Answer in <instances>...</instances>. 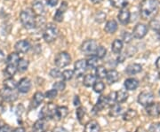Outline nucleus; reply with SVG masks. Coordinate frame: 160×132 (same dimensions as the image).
<instances>
[{"mask_svg": "<svg viewBox=\"0 0 160 132\" xmlns=\"http://www.w3.org/2000/svg\"><path fill=\"white\" fill-rule=\"evenodd\" d=\"M69 114V109L67 106H58L56 109V115L55 117H57L59 120L64 119Z\"/></svg>", "mask_w": 160, "mask_h": 132, "instance_id": "nucleus-31", "label": "nucleus"}, {"mask_svg": "<svg viewBox=\"0 0 160 132\" xmlns=\"http://www.w3.org/2000/svg\"><path fill=\"white\" fill-rule=\"evenodd\" d=\"M148 33V27L143 23H138L132 30V36L136 39H142Z\"/></svg>", "mask_w": 160, "mask_h": 132, "instance_id": "nucleus-8", "label": "nucleus"}, {"mask_svg": "<svg viewBox=\"0 0 160 132\" xmlns=\"http://www.w3.org/2000/svg\"><path fill=\"white\" fill-rule=\"evenodd\" d=\"M130 18H131V12L126 8L121 9L119 12H118V19L119 22L122 25L128 24L129 21H130Z\"/></svg>", "mask_w": 160, "mask_h": 132, "instance_id": "nucleus-14", "label": "nucleus"}, {"mask_svg": "<svg viewBox=\"0 0 160 132\" xmlns=\"http://www.w3.org/2000/svg\"><path fill=\"white\" fill-rule=\"evenodd\" d=\"M71 62V57L68 52H59L54 59L55 66L59 68H63L67 66H69Z\"/></svg>", "mask_w": 160, "mask_h": 132, "instance_id": "nucleus-6", "label": "nucleus"}, {"mask_svg": "<svg viewBox=\"0 0 160 132\" xmlns=\"http://www.w3.org/2000/svg\"><path fill=\"white\" fill-rule=\"evenodd\" d=\"M92 89L96 93H102L105 90V84L102 81H96L92 85Z\"/></svg>", "mask_w": 160, "mask_h": 132, "instance_id": "nucleus-38", "label": "nucleus"}, {"mask_svg": "<svg viewBox=\"0 0 160 132\" xmlns=\"http://www.w3.org/2000/svg\"><path fill=\"white\" fill-rule=\"evenodd\" d=\"M108 106H109V104H108L107 97H106V96H101L100 98H98L97 103H96V105L93 106L92 111H93V113L97 114V113L101 112V111L104 109V108H106Z\"/></svg>", "mask_w": 160, "mask_h": 132, "instance_id": "nucleus-15", "label": "nucleus"}, {"mask_svg": "<svg viewBox=\"0 0 160 132\" xmlns=\"http://www.w3.org/2000/svg\"><path fill=\"white\" fill-rule=\"evenodd\" d=\"M156 67L158 69H160V57L158 58V59L156 61Z\"/></svg>", "mask_w": 160, "mask_h": 132, "instance_id": "nucleus-55", "label": "nucleus"}, {"mask_svg": "<svg viewBox=\"0 0 160 132\" xmlns=\"http://www.w3.org/2000/svg\"><path fill=\"white\" fill-rule=\"evenodd\" d=\"M106 79L109 83H115L118 81L119 80V74L117 70L111 69L109 71H107V75H106Z\"/></svg>", "mask_w": 160, "mask_h": 132, "instance_id": "nucleus-22", "label": "nucleus"}, {"mask_svg": "<svg viewBox=\"0 0 160 132\" xmlns=\"http://www.w3.org/2000/svg\"><path fill=\"white\" fill-rule=\"evenodd\" d=\"M45 132H50V131H47V130H46V131H45Z\"/></svg>", "mask_w": 160, "mask_h": 132, "instance_id": "nucleus-62", "label": "nucleus"}, {"mask_svg": "<svg viewBox=\"0 0 160 132\" xmlns=\"http://www.w3.org/2000/svg\"><path fill=\"white\" fill-rule=\"evenodd\" d=\"M154 94L151 92H142L139 94L137 98L138 103L142 106H148L154 101Z\"/></svg>", "mask_w": 160, "mask_h": 132, "instance_id": "nucleus-7", "label": "nucleus"}, {"mask_svg": "<svg viewBox=\"0 0 160 132\" xmlns=\"http://www.w3.org/2000/svg\"><path fill=\"white\" fill-rule=\"evenodd\" d=\"M58 95V92L56 90H54V89H52L50 91H48V92H46V94H45V98H49V99H52V98H55L57 97Z\"/></svg>", "mask_w": 160, "mask_h": 132, "instance_id": "nucleus-43", "label": "nucleus"}, {"mask_svg": "<svg viewBox=\"0 0 160 132\" xmlns=\"http://www.w3.org/2000/svg\"><path fill=\"white\" fill-rule=\"evenodd\" d=\"M44 98H45V95L42 92H36L33 96V98H32V102H31L32 108H37L40 104L44 101Z\"/></svg>", "mask_w": 160, "mask_h": 132, "instance_id": "nucleus-23", "label": "nucleus"}, {"mask_svg": "<svg viewBox=\"0 0 160 132\" xmlns=\"http://www.w3.org/2000/svg\"><path fill=\"white\" fill-rule=\"evenodd\" d=\"M137 116V112L134 109H128L123 115V120L125 121H131Z\"/></svg>", "mask_w": 160, "mask_h": 132, "instance_id": "nucleus-29", "label": "nucleus"}, {"mask_svg": "<svg viewBox=\"0 0 160 132\" xmlns=\"http://www.w3.org/2000/svg\"><path fill=\"white\" fill-rule=\"evenodd\" d=\"M17 89L21 93H27L31 89V82L29 78L24 77L17 83Z\"/></svg>", "mask_w": 160, "mask_h": 132, "instance_id": "nucleus-12", "label": "nucleus"}, {"mask_svg": "<svg viewBox=\"0 0 160 132\" xmlns=\"http://www.w3.org/2000/svg\"><path fill=\"white\" fill-rule=\"evenodd\" d=\"M96 82V77L95 75H92V74H89V75H86L84 78V81H83V83L86 87H92L94 82Z\"/></svg>", "mask_w": 160, "mask_h": 132, "instance_id": "nucleus-33", "label": "nucleus"}, {"mask_svg": "<svg viewBox=\"0 0 160 132\" xmlns=\"http://www.w3.org/2000/svg\"><path fill=\"white\" fill-rule=\"evenodd\" d=\"M128 93L126 91L124 90H120L118 92H116V102H118V104L124 103L126 102L128 98Z\"/></svg>", "mask_w": 160, "mask_h": 132, "instance_id": "nucleus-25", "label": "nucleus"}, {"mask_svg": "<svg viewBox=\"0 0 160 132\" xmlns=\"http://www.w3.org/2000/svg\"><path fill=\"white\" fill-rule=\"evenodd\" d=\"M20 59L21 58H20L17 52H12L6 58V65H14V66H16Z\"/></svg>", "mask_w": 160, "mask_h": 132, "instance_id": "nucleus-26", "label": "nucleus"}, {"mask_svg": "<svg viewBox=\"0 0 160 132\" xmlns=\"http://www.w3.org/2000/svg\"><path fill=\"white\" fill-rule=\"evenodd\" d=\"M29 61L27 59H20L19 61H18L17 65H16L17 70L19 72H24V71H26L28 69V68H29Z\"/></svg>", "mask_w": 160, "mask_h": 132, "instance_id": "nucleus-34", "label": "nucleus"}, {"mask_svg": "<svg viewBox=\"0 0 160 132\" xmlns=\"http://www.w3.org/2000/svg\"><path fill=\"white\" fill-rule=\"evenodd\" d=\"M105 32H107L108 34H114L115 32L118 30V23L114 20H111L107 21L104 27Z\"/></svg>", "mask_w": 160, "mask_h": 132, "instance_id": "nucleus-24", "label": "nucleus"}, {"mask_svg": "<svg viewBox=\"0 0 160 132\" xmlns=\"http://www.w3.org/2000/svg\"><path fill=\"white\" fill-rule=\"evenodd\" d=\"M85 132H101V127L96 121H89L85 126Z\"/></svg>", "mask_w": 160, "mask_h": 132, "instance_id": "nucleus-21", "label": "nucleus"}, {"mask_svg": "<svg viewBox=\"0 0 160 132\" xmlns=\"http://www.w3.org/2000/svg\"><path fill=\"white\" fill-rule=\"evenodd\" d=\"M73 104H74V106H79L81 102H80V98L78 96H75L74 99H73Z\"/></svg>", "mask_w": 160, "mask_h": 132, "instance_id": "nucleus-51", "label": "nucleus"}, {"mask_svg": "<svg viewBox=\"0 0 160 132\" xmlns=\"http://www.w3.org/2000/svg\"><path fill=\"white\" fill-rule=\"evenodd\" d=\"M76 115H77V118L78 120L79 121L80 123H83V119L86 115V109L84 107H78L77 109V112H76Z\"/></svg>", "mask_w": 160, "mask_h": 132, "instance_id": "nucleus-40", "label": "nucleus"}, {"mask_svg": "<svg viewBox=\"0 0 160 132\" xmlns=\"http://www.w3.org/2000/svg\"><path fill=\"white\" fill-rule=\"evenodd\" d=\"M4 86L6 89L14 91L17 88V82L12 78H6V80L4 81Z\"/></svg>", "mask_w": 160, "mask_h": 132, "instance_id": "nucleus-32", "label": "nucleus"}, {"mask_svg": "<svg viewBox=\"0 0 160 132\" xmlns=\"http://www.w3.org/2000/svg\"><path fill=\"white\" fill-rule=\"evenodd\" d=\"M158 77H159V79H160V72H159V74H158Z\"/></svg>", "mask_w": 160, "mask_h": 132, "instance_id": "nucleus-60", "label": "nucleus"}, {"mask_svg": "<svg viewBox=\"0 0 160 132\" xmlns=\"http://www.w3.org/2000/svg\"><path fill=\"white\" fill-rule=\"evenodd\" d=\"M17 67L14 65H7L6 69L4 70V75L6 78H12V76L17 72Z\"/></svg>", "mask_w": 160, "mask_h": 132, "instance_id": "nucleus-27", "label": "nucleus"}, {"mask_svg": "<svg viewBox=\"0 0 160 132\" xmlns=\"http://www.w3.org/2000/svg\"><path fill=\"white\" fill-rule=\"evenodd\" d=\"M109 1L114 7L119 8V9L125 8L128 4V0H109Z\"/></svg>", "mask_w": 160, "mask_h": 132, "instance_id": "nucleus-36", "label": "nucleus"}, {"mask_svg": "<svg viewBox=\"0 0 160 132\" xmlns=\"http://www.w3.org/2000/svg\"><path fill=\"white\" fill-rule=\"evenodd\" d=\"M124 85L126 91H135L139 87V81L135 78H128L125 81Z\"/></svg>", "mask_w": 160, "mask_h": 132, "instance_id": "nucleus-20", "label": "nucleus"}, {"mask_svg": "<svg viewBox=\"0 0 160 132\" xmlns=\"http://www.w3.org/2000/svg\"><path fill=\"white\" fill-rule=\"evenodd\" d=\"M158 12V0H142L140 4V13L144 20H151Z\"/></svg>", "mask_w": 160, "mask_h": 132, "instance_id": "nucleus-1", "label": "nucleus"}, {"mask_svg": "<svg viewBox=\"0 0 160 132\" xmlns=\"http://www.w3.org/2000/svg\"><path fill=\"white\" fill-rule=\"evenodd\" d=\"M107 75V70L103 66H98L95 68V77L99 79H103L106 78Z\"/></svg>", "mask_w": 160, "mask_h": 132, "instance_id": "nucleus-35", "label": "nucleus"}, {"mask_svg": "<svg viewBox=\"0 0 160 132\" xmlns=\"http://www.w3.org/2000/svg\"><path fill=\"white\" fill-rule=\"evenodd\" d=\"M59 0H47V4L52 7H54L58 5Z\"/></svg>", "mask_w": 160, "mask_h": 132, "instance_id": "nucleus-50", "label": "nucleus"}, {"mask_svg": "<svg viewBox=\"0 0 160 132\" xmlns=\"http://www.w3.org/2000/svg\"><path fill=\"white\" fill-rule=\"evenodd\" d=\"M65 87H66V84H65V82H62V81L56 82L53 84V89L56 90L57 92H62V91L65 90Z\"/></svg>", "mask_w": 160, "mask_h": 132, "instance_id": "nucleus-42", "label": "nucleus"}, {"mask_svg": "<svg viewBox=\"0 0 160 132\" xmlns=\"http://www.w3.org/2000/svg\"><path fill=\"white\" fill-rule=\"evenodd\" d=\"M159 95H160V91H159Z\"/></svg>", "mask_w": 160, "mask_h": 132, "instance_id": "nucleus-63", "label": "nucleus"}, {"mask_svg": "<svg viewBox=\"0 0 160 132\" xmlns=\"http://www.w3.org/2000/svg\"><path fill=\"white\" fill-rule=\"evenodd\" d=\"M98 46L95 40H86L81 45V52L86 56H93L96 53Z\"/></svg>", "mask_w": 160, "mask_h": 132, "instance_id": "nucleus-5", "label": "nucleus"}, {"mask_svg": "<svg viewBox=\"0 0 160 132\" xmlns=\"http://www.w3.org/2000/svg\"><path fill=\"white\" fill-rule=\"evenodd\" d=\"M2 103H3V100H2V98H0V106H2Z\"/></svg>", "mask_w": 160, "mask_h": 132, "instance_id": "nucleus-59", "label": "nucleus"}, {"mask_svg": "<svg viewBox=\"0 0 160 132\" xmlns=\"http://www.w3.org/2000/svg\"><path fill=\"white\" fill-rule=\"evenodd\" d=\"M56 109H57V106L54 105L53 103H47L46 104L42 109L40 111L39 116L40 119H52V118H54L55 115H56Z\"/></svg>", "mask_w": 160, "mask_h": 132, "instance_id": "nucleus-4", "label": "nucleus"}, {"mask_svg": "<svg viewBox=\"0 0 160 132\" xmlns=\"http://www.w3.org/2000/svg\"><path fill=\"white\" fill-rule=\"evenodd\" d=\"M0 98L6 102H13L17 99L18 94L14 91L4 88L0 90Z\"/></svg>", "mask_w": 160, "mask_h": 132, "instance_id": "nucleus-9", "label": "nucleus"}, {"mask_svg": "<svg viewBox=\"0 0 160 132\" xmlns=\"http://www.w3.org/2000/svg\"><path fill=\"white\" fill-rule=\"evenodd\" d=\"M142 65L133 63V64H130V65H128V66L126 67V73L128 75H137V74H139V73H141V72H142Z\"/></svg>", "mask_w": 160, "mask_h": 132, "instance_id": "nucleus-18", "label": "nucleus"}, {"mask_svg": "<svg viewBox=\"0 0 160 132\" xmlns=\"http://www.w3.org/2000/svg\"><path fill=\"white\" fill-rule=\"evenodd\" d=\"M98 62H99V59L95 56H92L88 60H86L87 64V68H96L98 67Z\"/></svg>", "mask_w": 160, "mask_h": 132, "instance_id": "nucleus-37", "label": "nucleus"}, {"mask_svg": "<svg viewBox=\"0 0 160 132\" xmlns=\"http://www.w3.org/2000/svg\"><path fill=\"white\" fill-rule=\"evenodd\" d=\"M68 8V5H67V2H62L61 6L57 9V11L55 12L54 16H53V20L57 22H62L63 21V16H64V13Z\"/></svg>", "mask_w": 160, "mask_h": 132, "instance_id": "nucleus-16", "label": "nucleus"}, {"mask_svg": "<svg viewBox=\"0 0 160 132\" xmlns=\"http://www.w3.org/2000/svg\"><path fill=\"white\" fill-rule=\"evenodd\" d=\"M34 132H45L47 130V122L46 119H39L33 125Z\"/></svg>", "mask_w": 160, "mask_h": 132, "instance_id": "nucleus-19", "label": "nucleus"}, {"mask_svg": "<svg viewBox=\"0 0 160 132\" xmlns=\"http://www.w3.org/2000/svg\"><path fill=\"white\" fill-rule=\"evenodd\" d=\"M30 43L27 40H21L17 42L14 45V49L17 53H26L30 50Z\"/></svg>", "mask_w": 160, "mask_h": 132, "instance_id": "nucleus-11", "label": "nucleus"}, {"mask_svg": "<svg viewBox=\"0 0 160 132\" xmlns=\"http://www.w3.org/2000/svg\"><path fill=\"white\" fill-rule=\"evenodd\" d=\"M157 35H158V38L160 39V29L157 31Z\"/></svg>", "mask_w": 160, "mask_h": 132, "instance_id": "nucleus-57", "label": "nucleus"}, {"mask_svg": "<svg viewBox=\"0 0 160 132\" xmlns=\"http://www.w3.org/2000/svg\"><path fill=\"white\" fill-rule=\"evenodd\" d=\"M135 132H148V131H147V130H146L145 128H143V127H138L137 129H136V131Z\"/></svg>", "mask_w": 160, "mask_h": 132, "instance_id": "nucleus-53", "label": "nucleus"}, {"mask_svg": "<svg viewBox=\"0 0 160 132\" xmlns=\"http://www.w3.org/2000/svg\"><path fill=\"white\" fill-rule=\"evenodd\" d=\"M122 37H123V40L125 43H130L132 39V35L131 33H129V32H127V31H125L124 33H123V35H122Z\"/></svg>", "mask_w": 160, "mask_h": 132, "instance_id": "nucleus-44", "label": "nucleus"}, {"mask_svg": "<svg viewBox=\"0 0 160 132\" xmlns=\"http://www.w3.org/2000/svg\"><path fill=\"white\" fill-rule=\"evenodd\" d=\"M52 132H69L66 129H64L62 127H55L53 130H52Z\"/></svg>", "mask_w": 160, "mask_h": 132, "instance_id": "nucleus-49", "label": "nucleus"}, {"mask_svg": "<svg viewBox=\"0 0 160 132\" xmlns=\"http://www.w3.org/2000/svg\"><path fill=\"white\" fill-rule=\"evenodd\" d=\"M90 1H91L92 4H99V3H101L102 0H90Z\"/></svg>", "mask_w": 160, "mask_h": 132, "instance_id": "nucleus-56", "label": "nucleus"}, {"mask_svg": "<svg viewBox=\"0 0 160 132\" xmlns=\"http://www.w3.org/2000/svg\"><path fill=\"white\" fill-rule=\"evenodd\" d=\"M149 132H160V122L152 123L149 127Z\"/></svg>", "mask_w": 160, "mask_h": 132, "instance_id": "nucleus-47", "label": "nucleus"}, {"mask_svg": "<svg viewBox=\"0 0 160 132\" xmlns=\"http://www.w3.org/2000/svg\"><path fill=\"white\" fill-rule=\"evenodd\" d=\"M74 76V71L73 70H69V69H67L65 71H63L62 73V78L64 81H69L72 79V77Z\"/></svg>", "mask_w": 160, "mask_h": 132, "instance_id": "nucleus-39", "label": "nucleus"}, {"mask_svg": "<svg viewBox=\"0 0 160 132\" xmlns=\"http://www.w3.org/2000/svg\"><path fill=\"white\" fill-rule=\"evenodd\" d=\"M106 53H107L106 48L102 45H99L97 48V51H96V53H95V57H97L98 59H103L106 56Z\"/></svg>", "mask_w": 160, "mask_h": 132, "instance_id": "nucleus-41", "label": "nucleus"}, {"mask_svg": "<svg viewBox=\"0 0 160 132\" xmlns=\"http://www.w3.org/2000/svg\"><path fill=\"white\" fill-rule=\"evenodd\" d=\"M146 113L150 117H158L160 115V103H151L146 106Z\"/></svg>", "mask_w": 160, "mask_h": 132, "instance_id": "nucleus-13", "label": "nucleus"}, {"mask_svg": "<svg viewBox=\"0 0 160 132\" xmlns=\"http://www.w3.org/2000/svg\"><path fill=\"white\" fill-rule=\"evenodd\" d=\"M59 35V29L56 27V25L49 23L46 26L43 32V37L46 42L47 43H52L55 40Z\"/></svg>", "mask_w": 160, "mask_h": 132, "instance_id": "nucleus-3", "label": "nucleus"}, {"mask_svg": "<svg viewBox=\"0 0 160 132\" xmlns=\"http://www.w3.org/2000/svg\"><path fill=\"white\" fill-rule=\"evenodd\" d=\"M32 11L37 16H41L45 12V5L42 0H35L32 4Z\"/></svg>", "mask_w": 160, "mask_h": 132, "instance_id": "nucleus-17", "label": "nucleus"}, {"mask_svg": "<svg viewBox=\"0 0 160 132\" xmlns=\"http://www.w3.org/2000/svg\"><path fill=\"white\" fill-rule=\"evenodd\" d=\"M36 14L32 9L28 8L22 10L20 13V21L22 24V26L27 29H31L36 27Z\"/></svg>", "mask_w": 160, "mask_h": 132, "instance_id": "nucleus-2", "label": "nucleus"}, {"mask_svg": "<svg viewBox=\"0 0 160 132\" xmlns=\"http://www.w3.org/2000/svg\"><path fill=\"white\" fill-rule=\"evenodd\" d=\"M0 132H12V129L7 124H4L0 129Z\"/></svg>", "mask_w": 160, "mask_h": 132, "instance_id": "nucleus-48", "label": "nucleus"}, {"mask_svg": "<svg viewBox=\"0 0 160 132\" xmlns=\"http://www.w3.org/2000/svg\"><path fill=\"white\" fill-rule=\"evenodd\" d=\"M107 100H108V104L109 106H112L114 105L115 102H116V92H111L109 93V95L107 97Z\"/></svg>", "mask_w": 160, "mask_h": 132, "instance_id": "nucleus-45", "label": "nucleus"}, {"mask_svg": "<svg viewBox=\"0 0 160 132\" xmlns=\"http://www.w3.org/2000/svg\"><path fill=\"white\" fill-rule=\"evenodd\" d=\"M111 50L115 54H120L123 50V42L120 39H116L111 45Z\"/></svg>", "mask_w": 160, "mask_h": 132, "instance_id": "nucleus-28", "label": "nucleus"}, {"mask_svg": "<svg viewBox=\"0 0 160 132\" xmlns=\"http://www.w3.org/2000/svg\"><path fill=\"white\" fill-rule=\"evenodd\" d=\"M12 132H25V129L22 127H19V128L12 130Z\"/></svg>", "mask_w": 160, "mask_h": 132, "instance_id": "nucleus-52", "label": "nucleus"}, {"mask_svg": "<svg viewBox=\"0 0 160 132\" xmlns=\"http://www.w3.org/2000/svg\"><path fill=\"white\" fill-rule=\"evenodd\" d=\"M3 125H4V123H3V121H1V120H0V129H1V127L3 126Z\"/></svg>", "mask_w": 160, "mask_h": 132, "instance_id": "nucleus-58", "label": "nucleus"}, {"mask_svg": "<svg viewBox=\"0 0 160 132\" xmlns=\"http://www.w3.org/2000/svg\"><path fill=\"white\" fill-rule=\"evenodd\" d=\"M4 59H5V54H4V52H3L2 50H0V63L2 61H4Z\"/></svg>", "mask_w": 160, "mask_h": 132, "instance_id": "nucleus-54", "label": "nucleus"}, {"mask_svg": "<svg viewBox=\"0 0 160 132\" xmlns=\"http://www.w3.org/2000/svg\"><path fill=\"white\" fill-rule=\"evenodd\" d=\"M158 4H159V3H160V0H158Z\"/></svg>", "mask_w": 160, "mask_h": 132, "instance_id": "nucleus-61", "label": "nucleus"}, {"mask_svg": "<svg viewBox=\"0 0 160 132\" xmlns=\"http://www.w3.org/2000/svg\"><path fill=\"white\" fill-rule=\"evenodd\" d=\"M87 64L86 59H79L78 60L74 66V75L78 77H80L84 75V73L86 71Z\"/></svg>", "mask_w": 160, "mask_h": 132, "instance_id": "nucleus-10", "label": "nucleus"}, {"mask_svg": "<svg viewBox=\"0 0 160 132\" xmlns=\"http://www.w3.org/2000/svg\"><path fill=\"white\" fill-rule=\"evenodd\" d=\"M121 113H122V106L119 104H114L111 106L109 114L112 117H118L121 115Z\"/></svg>", "mask_w": 160, "mask_h": 132, "instance_id": "nucleus-30", "label": "nucleus"}, {"mask_svg": "<svg viewBox=\"0 0 160 132\" xmlns=\"http://www.w3.org/2000/svg\"><path fill=\"white\" fill-rule=\"evenodd\" d=\"M50 75L52 78H59L62 76V72L58 68H52L50 71Z\"/></svg>", "mask_w": 160, "mask_h": 132, "instance_id": "nucleus-46", "label": "nucleus"}]
</instances>
